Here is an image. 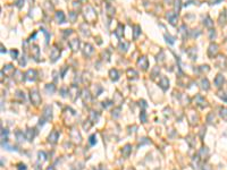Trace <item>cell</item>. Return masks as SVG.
<instances>
[{
	"instance_id": "1",
	"label": "cell",
	"mask_w": 227,
	"mask_h": 170,
	"mask_svg": "<svg viewBox=\"0 0 227 170\" xmlns=\"http://www.w3.org/2000/svg\"><path fill=\"white\" fill-rule=\"evenodd\" d=\"M31 100L35 106H38L39 103L41 102V98H40V95H39L38 90H33V91H31Z\"/></svg>"
},
{
	"instance_id": "2",
	"label": "cell",
	"mask_w": 227,
	"mask_h": 170,
	"mask_svg": "<svg viewBox=\"0 0 227 170\" xmlns=\"http://www.w3.org/2000/svg\"><path fill=\"white\" fill-rule=\"evenodd\" d=\"M60 56V50L57 48V46H52L51 51H50V58H51V61H56L57 59Z\"/></svg>"
},
{
	"instance_id": "3",
	"label": "cell",
	"mask_w": 227,
	"mask_h": 170,
	"mask_svg": "<svg viewBox=\"0 0 227 170\" xmlns=\"http://www.w3.org/2000/svg\"><path fill=\"white\" fill-rule=\"evenodd\" d=\"M43 117L46 118V120H50V119L52 118V113H51V108L48 106V107H46L44 108V110H43Z\"/></svg>"
},
{
	"instance_id": "4",
	"label": "cell",
	"mask_w": 227,
	"mask_h": 170,
	"mask_svg": "<svg viewBox=\"0 0 227 170\" xmlns=\"http://www.w3.org/2000/svg\"><path fill=\"white\" fill-rule=\"evenodd\" d=\"M58 137H59V133L57 130H53L51 134L49 135V142H51L52 144H55L57 142V139H58Z\"/></svg>"
},
{
	"instance_id": "5",
	"label": "cell",
	"mask_w": 227,
	"mask_h": 170,
	"mask_svg": "<svg viewBox=\"0 0 227 170\" xmlns=\"http://www.w3.org/2000/svg\"><path fill=\"white\" fill-rule=\"evenodd\" d=\"M26 78L27 79H30V81H34L36 78V72L35 70H32V69H30L28 72L26 73Z\"/></svg>"
},
{
	"instance_id": "6",
	"label": "cell",
	"mask_w": 227,
	"mask_h": 170,
	"mask_svg": "<svg viewBox=\"0 0 227 170\" xmlns=\"http://www.w3.org/2000/svg\"><path fill=\"white\" fill-rule=\"evenodd\" d=\"M34 136H35L34 129H27V132H26V139L27 141H32L34 138Z\"/></svg>"
},
{
	"instance_id": "7",
	"label": "cell",
	"mask_w": 227,
	"mask_h": 170,
	"mask_svg": "<svg viewBox=\"0 0 227 170\" xmlns=\"http://www.w3.org/2000/svg\"><path fill=\"white\" fill-rule=\"evenodd\" d=\"M69 46H71V48H72L74 51H76L78 49V46H80V42H78L77 39H74V40H72V41L69 42Z\"/></svg>"
},
{
	"instance_id": "8",
	"label": "cell",
	"mask_w": 227,
	"mask_h": 170,
	"mask_svg": "<svg viewBox=\"0 0 227 170\" xmlns=\"http://www.w3.org/2000/svg\"><path fill=\"white\" fill-rule=\"evenodd\" d=\"M56 19L58 21V23H64V22H65V16H64V13H62V11H57Z\"/></svg>"
},
{
	"instance_id": "9",
	"label": "cell",
	"mask_w": 227,
	"mask_h": 170,
	"mask_svg": "<svg viewBox=\"0 0 227 170\" xmlns=\"http://www.w3.org/2000/svg\"><path fill=\"white\" fill-rule=\"evenodd\" d=\"M39 52H40V50H39V48H38V46H32L31 53H32V56L34 57V59H35V60H38V58H39Z\"/></svg>"
},
{
	"instance_id": "10",
	"label": "cell",
	"mask_w": 227,
	"mask_h": 170,
	"mask_svg": "<svg viewBox=\"0 0 227 170\" xmlns=\"http://www.w3.org/2000/svg\"><path fill=\"white\" fill-rule=\"evenodd\" d=\"M139 65L140 66H142L143 69H147V68H148V59H147L145 57H142V58L139 60Z\"/></svg>"
},
{
	"instance_id": "11",
	"label": "cell",
	"mask_w": 227,
	"mask_h": 170,
	"mask_svg": "<svg viewBox=\"0 0 227 170\" xmlns=\"http://www.w3.org/2000/svg\"><path fill=\"white\" fill-rule=\"evenodd\" d=\"M168 85H169V82H168V79L166 77H162L161 78V81H160V86L164 88V90H167L168 88Z\"/></svg>"
},
{
	"instance_id": "12",
	"label": "cell",
	"mask_w": 227,
	"mask_h": 170,
	"mask_svg": "<svg viewBox=\"0 0 227 170\" xmlns=\"http://www.w3.org/2000/svg\"><path fill=\"white\" fill-rule=\"evenodd\" d=\"M131 147H132V146H131L129 144L125 145L124 149H123V155H125V156H128V155H129V152H131V150H132Z\"/></svg>"
},
{
	"instance_id": "13",
	"label": "cell",
	"mask_w": 227,
	"mask_h": 170,
	"mask_svg": "<svg viewBox=\"0 0 227 170\" xmlns=\"http://www.w3.org/2000/svg\"><path fill=\"white\" fill-rule=\"evenodd\" d=\"M123 28H124V27H123V25H122V24H119L118 27H117V30H116V35L118 36L119 39L123 36Z\"/></svg>"
},
{
	"instance_id": "14",
	"label": "cell",
	"mask_w": 227,
	"mask_h": 170,
	"mask_svg": "<svg viewBox=\"0 0 227 170\" xmlns=\"http://www.w3.org/2000/svg\"><path fill=\"white\" fill-rule=\"evenodd\" d=\"M110 76H111V79L117 81V79H118V72H117L116 69H111V70H110Z\"/></svg>"
},
{
	"instance_id": "15",
	"label": "cell",
	"mask_w": 227,
	"mask_h": 170,
	"mask_svg": "<svg viewBox=\"0 0 227 170\" xmlns=\"http://www.w3.org/2000/svg\"><path fill=\"white\" fill-rule=\"evenodd\" d=\"M167 17L170 19V23H171V24H175V21H176V18H177V15H176V14L169 13V14H167Z\"/></svg>"
},
{
	"instance_id": "16",
	"label": "cell",
	"mask_w": 227,
	"mask_h": 170,
	"mask_svg": "<svg viewBox=\"0 0 227 170\" xmlns=\"http://www.w3.org/2000/svg\"><path fill=\"white\" fill-rule=\"evenodd\" d=\"M55 90H56V88H55V85H52V84H48L46 86V91L48 93H50V94H52V93L55 92Z\"/></svg>"
},
{
	"instance_id": "17",
	"label": "cell",
	"mask_w": 227,
	"mask_h": 170,
	"mask_svg": "<svg viewBox=\"0 0 227 170\" xmlns=\"http://www.w3.org/2000/svg\"><path fill=\"white\" fill-rule=\"evenodd\" d=\"M7 136H8V130L2 129V130H1V139H2V141H6V139H7Z\"/></svg>"
},
{
	"instance_id": "18",
	"label": "cell",
	"mask_w": 227,
	"mask_h": 170,
	"mask_svg": "<svg viewBox=\"0 0 227 170\" xmlns=\"http://www.w3.org/2000/svg\"><path fill=\"white\" fill-rule=\"evenodd\" d=\"M140 119H141L142 123H145V121H147V115H145L144 111L141 112V115H140Z\"/></svg>"
},
{
	"instance_id": "19",
	"label": "cell",
	"mask_w": 227,
	"mask_h": 170,
	"mask_svg": "<svg viewBox=\"0 0 227 170\" xmlns=\"http://www.w3.org/2000/svg\"><path fill=\"white\" fill-rule=\"evenodd\" d=\"M16 137H17V141L22 142V141H23V133H22V132H17V133H16Z\"/></svg>"
},
{
	"instance_id": "20",
	"label": "cell",
	"mask_w": 227,
	"mask_h": 170,
	"mask_svg": "<svg viewBox=\"0 0 227 170\" xmlns=\"http://www.w3.org/2000/svg\"><path fill=\"white\" fill-rule=\"evenodd\" d=\"M128 46V43H120V46H119V48H120V50H123V51H126V48Z\"/></svg>"
},
{
	"instance_id": "21",
	"label": "cell",
	"mask_w": 227,
	"mask_h": 170,
	"mask_svg": "<svg viewBox=\"0 0 227 170\" xmlns=\"http://www.w3.org/2000/svg\"><path fill=\"white\" fill-rule=\"evenodd\" d=\"M94 138H95V135H91V136H90V144L91 145L95 144V139Z\"/></svg>"
},
{
	"instance_id": "22",
	"label": "cell",
	"mask_w": 227,
	"mask_h": 170,
	"mask_svg": "<svg viewBox=\"0 0 227 170\" xmlns=\"http://www.w3.org/2000/svg\"><path fill=\"white\" fill-rule=\"evenodd\" d=\"M134 28H135V32H134V37H135V39H136V37H137V34H139V30H140V26H135V27H134Z\"/></svg>"
},
{
	"instance_id": "23",
	"label": "cell",
	"mask_w": 227,
	"mask_h": 170,
	"mask_svg": "<svg viewBox=\"0 0 227 170\" xmlns=\"http://www.w3.org/2000/svg\"><path fill=\"white\" fill-rule=\"evenodd\" d=\"M18 167H19V168H18L19 170H26L25 165H23V163H19V165H18Z\"/></svg>"
},
{
	"instance_id": "24",
	"label": "cell",
	"mask_w": 227,
	"mask_h": 170,
	"mask_svg": "<svg viewBox=\"0 0 227 170\" xmlns=\"http://www.w3.org/2000/svg\"><path fill=\"white\" fill-rule=\"evenodd\" d=\"M71 17H72V22H75V18L77 17V14H73V13H71Z\"/></svg>"
},
{
	"instance_id": "25",
	"label": "cell",
	"mask_w": 227,
	"mask_h": 170,
	"mask_svg": "<svg viewBox=\"0 0 227 170\" xmlns=\"http://www.w3.org/2000/svg\"><path fill=\"white\" fill-rule=\"evenodd\" d=\"M22 2H24V0H18V1L16 2V4H17V7H19V8H21V7H22Z\"/></svg>"
},
{
	"instance_id": "26",
	"label": "cell",
	"mask_w": 227,
	"mask_h": 170,
	"mask_svg": "<svg viewBox=\"0 0 227 170\" xmlns=\"http://www.w3.org/2000/svg\"><path fill=\"white\" fill-rule=\"evenodd\" d=\"M11 56L14 57V58H16V57H17V51H16V50H13V51H11Z\"/></svg>"
},
{
	"instance_id": "27",
	"label": "cell",
	"mask_w": 227,
	"mask_h": 170,
	"mask_svg": "<svg viewBox=\"0 0 227 170\" xmlns=\"http://www.w3.org/2000/svg\"><path fill=\"white\" fill-rule=\"evenodd\" d=\"M47 170H55V168H53V167H49Z\"/></svg>"
},
{
	"instance_id": "28",
	"label": "cell",
	"mask_w": 227,
	"mask_h": 170,
	"mask_svg": "<svg viewBox=\"0 0 227 170\" xmlns=\"http://www.w3.org/2000/svg\"><path fill=\"white\" fill-rule=\"evenodd\" d=\"M100 170H107V169H104V167H101V168H100Z\"/></svg>"
},
{
	"instance_id": "29",
	"label": "cell",
	"mask_w": 227,
	"mask_h": 170,
	"mask_svg": "<svg viewBox=\"0 0 227 170\" xmlns=\"http://www.w3.org/2000/svg\"><path fill=\"white\" fill-rule=\"evenodd\" d=\"M82 1H86V0H82Z\"/></svg>"
}]
</instances>
